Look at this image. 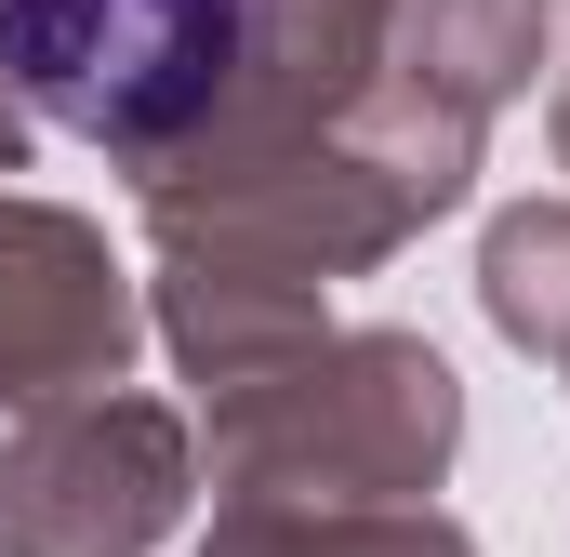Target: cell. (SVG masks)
Listing matches in <instances>:
<instances>
[{
    "label": "cell",
    "instance_id": "6da1fadb",
    "mask_svg": "<svg viewBox=\"0 0 570 557\" xmlns=\"http://www.w3.org/2000/svg\"><path fill=\"white\" fill-rule=\"evenodd\" d=\"M253 0H0V80L80 146H173L226 107Z\"/></svg>",
    "mask_w": 570,
    "mask_h": 557
}]
</instances>
